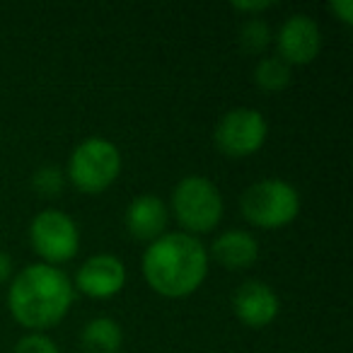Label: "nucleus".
Wrapping results in <instances>:
<instances>
[{"label": "nucleus", "instance_id": "1", "mask_svg": "<svg viewBox=\"0 0 353 353\" xmlns=\"http://www.w3.org/2000/svg\"><path fill=\"white\" fill-rule=\"evenodd\" d=\"M75 303L73 281L51 264H30L17 271L8 288V310L20 327L41 332L63 322Z\"/></svg>", "mask_w": 353, "mask_h": 353}, {"label": "nucleus", "instance_id": "2", "mask_svg": "<svg viewBox=\"0 0 353 353\" xmlns=\"http://www.w3.org/2000/svg\"><path fill=\"white\" fill-rule=\"evenodd\" d=\"M208 252L203 242L187 232H165L143 252L141 269L145 283L157 295L182 300L194 295L208 276Z\"/></svg>", "mask_w": 353, "mask_h": 353}, {"label": "nucleus", "instance_id": "3", "mask_svg": "<svg viewBox=\"0 0 353 353\" xmlns=\"http://www.w3.org/2000/svg\"><path fill=\"white\" fill-rule=\"evenodd\" d=\"M121 150L109 138L92 136L73 148L65 176L80 194L97 196L107 192L121 174Z\"/></svg>", "mask_w": 353, "mask_h": 353}, {"label": "nucleus", "instance_id": "4", "mask_svg": "<svg viewBox=\"0 0 353 353\" xmlns=\"http://www.w3.org/2000/svg\"><path fill=\"white\" fill-rule=\"evenodd\" d=\"M172 213L187 235H206L216 230L225 213V201L216 184L201 174H189L179 179L172 192Z\"/></svg>", "mask_w": 353, "mask_h": 353}, {"label": "nucleus", "instance_id": "5", "mask_svg": "<svg viewBox=\"0 0 353 353\" xmlns=\"http://www.w3.org/2000/svg\"><path fill=\"white\" fill-rule=\"evenodd\" d=\"M240 211L254 228L279 230L300 216V194L285 179H259L242 192Z\"/></svg>", "mask_w": 353, "mask_h": 353}, {"label": "nucleus", "instance_id": "6", "mask_svg": "<svg viewBox=\"0 0 353 353\" xmlns=\"http://www.w3.org/2000/svg\"><path fill=\"white\" fill-rule=\"evenodd\" d=\"M30 245L41 264L59 266L75 259L80 252L78 223L59 208H46L37 213L30 223Z\"/></svg>", "mask_w": 353, "mask_h": 353}, {"label": "nucleus", "instance_id": "7", "mask_svg": "<svg viewBox=\"0 0 353 353\" xmlns=\"http://www.w3.org/2000/svg\"><path fill=\"white\" fill-rule=\"evenodd\" d=\"M269 138V123L259 109L235 107L221 117L213 131V143L225 157H250L264 148Z\"/></svg>", "mask_w": 353, "mask_h": 353}, {"label": "nucleus", "instance_id": "8", "mask_svg": "<svg viewBox=\"0 0 353 353\" xmlns=\"http://www.w3.org/2000/svg\"><path fill=\"white\" fill-rule=\"evenodd\" d=\"M126 285V264L112 252H99L83 261L75 271L73 288L92 300H109Z\"/></svg>", "mask_w": 353, "mask_h": 353}, {"label": "nucleus", "instance_id": "9", "mask_svg": "<svg viewBox=\"0 0 353 353\" xmlns=\"http://www.w3.org/2000/svg\"><path fill=\"white\" fill-rule=\"evenodd\" d=\"M276 49H279V59L285 61L290 68L310 65L322 51V30L305 12L290 15L276 34Z\"/></svg>", "mask_w": 353, "mask_h": 353}, {"label": "nucleus", "instance_id": "10", "mask_svg": "<svg viewBox=\"0 0 353 353\" xmlns=\"http://www.w3.org/2000/svg\"><path fill=\"white\" fill-rule=\"evenodd\" d=\"M235 317L250 329H264L279 317L281 300L276 290L264 281H245L232 295Z\"/></svg>", "mask_w": 353, "mask_h": 353}, {"label": "nucleus", "instance_id": "11", "mask_svg": "<svg viewBox=\"0 0 353 353\" xmlns=\"http://www.w3.org/2000/svg\"><path fill=\"white\" fill-rule=\"evenodd\" d=\"M167 221H170V211H167L165 201L152 194L136 196L123 213V225H126L128 235L138 242H148V245L165 235Z\"/></svg>", "mask_w": 353, "mask_h": 353}, {"label": "nucleus", "instance_id": "12", "mask_svg": "<svg viewBox=\"0 0 353 353\" xmlns=\"http://www.w3.org/2000/svg\"><path fill=\"white\" fill-rule=\"evenodd\" d=\"M208 259L228 271H245L259 259V242L247 230H225L213 240Z\"/></svg>", "mask_w": 353, "mask_h": 353}, {"label": "nucleus", "instance_id": "13", "mask_svg": "<svg viewBox=\"0 0 353 353\" xmlns=\"http://www.w3.org/2000/svg\"><path fill=\"white\" fill-rule=\"evenodd\" d=\"M123 343L121 324L112 317H94L80 332V346L85 353H119Z\"/></svg>", "mask_w": 353, "mask_h": 353}, {"label": "nucleus", "instance_id": "14", "mask_svg": "<svg viewBox=\"0 0 353 353\" xmlns=\"http://www.w3.org/2000/svg\"><path fill=\"white\" fill-rule=\"evenodd\" d=\"M254 83L264 92H281L290 85V65L279 56H264L254 65Z\"/></svg>", "mask_w": 353, "mask_h": 353}, {"label": "nucleus", "instance_id": "15", "mask_svg": "<svg viewBox=\"0 0 353 353\" xmlns=\"http://www.w3.org/2000/svg\"><path fill=\"white\" fill-rule=\"evenodd\" d=\"M274 41V34H271V27L266 20L261 17H250L245 25L240 27V46L247 51V54H264L266 49Z\"/></svg>", "mask_w": 353, "mask_h": 353}, {"label": "nucleus", "instance_id": "16", "mask_svg": "<svg viewBox=\"0 0 353 353\" xmlns=\"http://www.w3.org/2000/svg\"><path fill=\"white\" fill-rule=\"evenodd\" d=\"M65 187V172L56 165H44L32 174V189L39 196L56 199Z\"/></svg>", "mask_w": 353, "mask_h": 353}, {"label": "nucleus", "instance_id": "17", "mask_svg": "<svg viewBox=\"0 0 353 353\" xmlns=\"http://www.w3.org/2000/svg\"><path fill=\"white\" fill-rule=\"evenodd\" d=\"M15 353H61L56 341L41 332H30L15 343Z\"/></svg>", "mask_w": 353, "mask_h": 353}, {"label": "nucleus", "instance_id": "18", "mask_svg": "<svg viewBox=\"0 0 353 353\" xmlns=\"http://www.w3.org/2000/svg\"><path fill=\"white\" fill-rule=\"evenodd\" d=\"M329 10H332L334 15H339V20H341L346 27L353 22V3L351 0H334V3H329Z\"/></svg>", "mask_w": 353, "mask_h": 353}, {"label": "nucleus", "instance_id": "19", "mask_svg": "<svg viewBox=\"0 0 353 353\" xmlns=\"http://www.w3.org/2000/svg\"><path fill=\"white\" fill-rule=\"evenodd\" d=\"M15 276V264H12V256L8 252L0 250V285L8 283V281Z\"/></svg>", "mask_w": 353, "mask_h": 353}, {"label": "nucleus", "instance_id": "20", "mask_svg": "<svg viewBox=\"0 0 353 353\" xmlns=\"http://www.w3.org/2000/svg\"><path fill=\"white\" fill-rule=\"evenodd\" d=\"M269 8H274V3H269V0H261V3H235L232 6V10L235 12H264V10H269Z\"/></svg>", "mask_w": 353, "mask_h": 353}]
</instances>
